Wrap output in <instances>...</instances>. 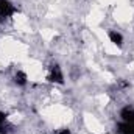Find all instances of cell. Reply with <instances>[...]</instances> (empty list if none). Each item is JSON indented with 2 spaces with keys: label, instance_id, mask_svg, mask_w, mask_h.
<instances>
[{
  "label": "cell",
  "instance_id": "obj_1",
  "mask_svg": "<svg viewBox=\"0 0 134 134\" xmlns=\"http://www.w3.org/2000/svg\"><path fill=\"white\" fill-rule=\"evenodd\" d=\"M48 81L58 83V84L64 83V75H63V72H61V69H59L58 64L50 66V69H48Z\"/></svg>",
  "mask_w": 134,
  "mask_h": 134
},
{
  "label": "cell",
  "instance_id": "obj_2",
  "mask_svg": "<svg viewBox=\"0 0 134 134\" xmlns=\"http://www.w3.org/2000/svg\"><path fill=\"white\" fill-rule=\"evenodd\" d=\"M16 13V8L11 2L8 0H0V19H5V17H9Z\"/></svg>",
  "mask_w": 134,
  "mask_h": 134
},
{
  "label": "cell",
  "instance_id": "obj_3",
  "mask_svg": "<svg viewBox=\"0 0 134 134\" xmlns=\"http://www.w3.org/2000/svg\"><path fill=\"white\" fill-rule=\"evenodd\" d=\"M115 133L117 134H134V123H128V122L119 123L117 128H115Z\"/></svg>",
  "mask_w": 134,
  "mask_h": 134
},
{
  "label": "cell",
  "instance_id": "obj_4",
  "mask_svg": "<svg viewBox=\"0 0 134 134\" xmlns=\"http://www.w3.org/2000/svg\"><path fill=\"white\" fill-rule=\"evenodd\" d=\"M13 126L8 123V117L5 112H0V134H9Z\"/></svg>",
  "mask_w": 134,
  "mask_h": 134
},
{
  "label": "cell",
  "instance_id": "obj_5",
  "mask_svg": "<svg viewBox=\"0 0 134 134\" xmlns=\"http://www.w3.org/2000/svg\"><path fill=\"white\" fill-rule=\"evenodd\" d=\"M120 117L123 119V122L134 123V108H131V106L123 108V109H122V112H120Z\"/></svg>",
  "mask_w": 134,
  "mask_h": 134
},
{
  "label": "cell",
  "instance_id": "obj_6",
  "mask_svg": "<svg viewBox=\"0 0 134 134\" xmlns=\"http://www.w3.org/2000/svg\"><path fill=\"white\" fill-rule=\"evenodd\" d=\"M109 39L112 44H115L117 47H122V42H123V36L117 31H109Z\"/></svg>",
  "mask_w": 134,
  "mask_h": 134
},
{
  "label": "cell",
  "instance_id": "obj_7",
  "mask_svg": "<svg viewBox=\"0 0 134 134\" xmlns=\"http://www.w3.org/2000/svg\"><path fill=\"white\" fill-rule=\"evenodd\" d=\"M14 83L19 86H25L27 84V73L25 72H17L14 75Z\"/></svg>",
  "mask_w": 134,
  "mask_h": 134
},
{
  "label": "cell",
  "instance_id": "obj_8",
  "mask_svg": "<svg viewBox=\"0 0 134 134\" xmlns=\"http://www.w3.org/2000/svg\"><path fill=\"white\" fill-rule=\"evenodd\" d=\"M53 134H70V130L69 128H61V130H56Z\"/></svg>",
  "mask_w": 134,
  "mask_h": 134
},
{
  "label": "cell",
  "instance_id": "obj_9",
  "mask_svg": "<svg viewBox=\"0 0 134 134\" xmlns=\"http://www.w3.org/2000/svg\"><path fill=\"white\" fill-rule=\"evenodd\" d=\"M119 87H128V83H125V81H119Z\"/></svg>",
  "mask_w": 134,
  "mask_h": 134
}]
</instances>
